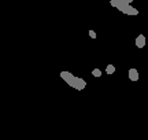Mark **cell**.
I'll return each mask as SVG.
<instances>
[{"label":"cell","mask_w":148,"mask_h":140,"mask_svg":"<svg viewBox=\"0 0 148 140\" xmlns=\"http://www.w3.org/2000/svg\"><path fill=\"white\" fill-rule=\"evenodd\" d=\"M126 1H127V3H132V1H133V0H126Z\"/></svg>","instance_id":"30bf717a"},{"label":"cell","mask_w":148,"mask_h":140,"mask_svg":"<svg viewBox=\"0 0 148 140\" xmlns=\"http://www.w3.org/2000/svg\"><path fill=\"white\" fill-rule=\"evenodd\" d=\"M88 33H89V36H90L92 38H96V37H97V34H96V32H95V30H92V29H90V30H89Z\"/></svg>","instance_id":"9c48e42d"},{"label":"cell","mask_w":148,"mask_h":140,"mask_svg":"<svg viewBox=\"0 0 148 140\" xmlns=\"http://www.w3.org/2000/svg\"><path fill=\"white\" fill-rule=\"evenodd\" d=\"M92 75H93V77H101V70L100 69H93L92 70Z\"/></svg>","instance_id":"ba28073f"},{"label":"cell","mask_w":148,"mask_h":140,"mask_svg":"<svg viewBox=\"0 0 148 140\" xmlns=\"http://www.w3.org/2000/svg\"><path fill=\"white\" fill-rule=\"evenodd\" d=\"M126 3H127L126 0H110V4L112 5V7H115L116 10H119V11L123 8V5L126 4Z\"/></svg>","instance_id":"3957f363"},{"label":"cell","mask_w":148,"mask_h":140,"mask_svg":"<svg viewBox=\"0 0 148 140\" xmlns=\"http://www.w3.org/2000/svg\"><path fill=\"white\" fill-rule=\"evenodd\" d=\"M121 12L126 14V15H138V10L134 8V7H132L130 3H126V4L123 5V8L121 10Z\"/></svg>","instance_id":"7a4b0ae2"},{"label":"cell","mask_w":148,"mask_h":140,"mask_svg":"<svg viewBox=\"0 0 148 140\" xmlns=\"http://www.w3.org/2000/svg\"><path fill=\"white\" fill-rule=\"evenodd\" d=\"M70 86H73L74 89H77V91H82L85 86H86V81L84 78H81V77H75L74 75V78L69 82Z\"/></svg>","instance_id":"6da1fadb"},{"label":"cell","mask_w":148,"mask_h":140,"mask_svg":"<svg viewBox=\"0 0 148 140\" xmlns=\"http://www.w3.org/2000/svg\"><path fill=\"white\" fill-rule=\"evenodd\" d=\"M106 73L107 74H114V73H115V66L114 65H107Z\"/></svg>","instance_id":"52a82bcc"},{"label":"cell","mask_w":148,"mask_h":140,"mask_svg":"<svg viewBox=\"0 0 148 140\" xmlns=\"http://www.w3.org/2000/svg\"><path fill=\"white\" fill-rule=\"evenodd\" d=\"M60 77H62V80H64L67 84L74 78L73 73H70V71H60Z\"/></svg>","instance_id":"5b68a950"},{"label":"cell","mask_w":148,"mask_h":140,"mask_svg":"<svg viewBox=\"0 0 148 140\" xmlns=\"http://www.w3.org/2000/svg\"><path fill=\"white\" fill-rule=\"evenodd\" d=\"M136 47L137 48H144L145 47V36L144 34H138L136 38Z\"/></svg>","instance_id":"277c9868"},{"label":"cell","mask_w":148,"mask_h":140,"mask_svg":"<svg viewBox=\"0 0 148 140\" xmlns=\"http://www.w3.org/2000/svg\"><path fill=\"white\" fill-rule=\"evenodd\" d=\"M129 80L130 81H138V71L136 69H129Z\"/></svg>","instance_id":"8992f818"}]
</instances>
